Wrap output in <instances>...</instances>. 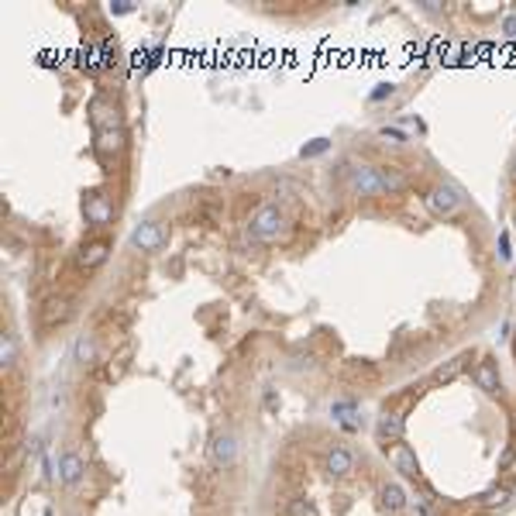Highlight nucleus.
<instances>
[{
  "mask_svg": "<svg viewBox=\"0 0 516 516\" xmlns=\"http://www.w3.org/2000/svg\"><path fill=\"white\" fill-rule=\"evenodd\" d=\"M107 241H86L83 248H79V265L83 269H97V265H103L107 262Z\"/></svg>",
  "mask_w": 516,
  "mask_h": 516,
  "instance_id": "nucleus-12",
  "label": "nucleus"
},
{
  "mask_svg": "<svg viewBox=\"0 0 516 516\" xmlns=\"http://www.w3.org/2000/svg\"><path fill=\"white\" fill-rule=\"evenodd\" d=\"M464 355H458V358H451V361H444L438 372H434V382H455L458 375H462V368H464Z\"/></svg>",
  "mask_w": 516,
  "mask_h": 516,
  "instance_id": "nucleus-17",
  "label": "nucleus"
},
{
  "mask_svg": "<svg viewBox=\"0 0 516 516\" xmlns=\"http://www.w3.org/2000/svg\"><path fill=\"white\" fill-rule=\"evenodd\" d=\"M320 152H327V138H313V145H303V158L307 155H320Z\"/></svg>",
  "mask_w": 516,
  "mask_h": 516,
  "instance_id": "nucleus-25",
  "label": "nucleus"
},
{
  "mask_svg": "<svg viewBox=\"0 0 516 516\" xmlns=\"http://www.w3.org/2000/svg\"><path fill=\"white\" fill-rule=\"evenodd\" d=\"M83 471H86V464H83V458H79L76 451H66L62 455V462H59V475H62V482H79L83 479Z\"/></svg>",
  "mask_w": 516,
  "mask_h": 516,
  "instance_id": "nucleus-14",
  "label": "nucleus"
},
{
  "mask_svg": "<svg viewBox=\"0 0 516 516\" xmlns=\"http://www.w3.org/2000/svg\"><path fill=\"white\" fill-rule=\"evenodd\" d=\"M76 361H83V365H86V361H93V341H90L86 334L76 341Z\"/></svg>",
  "mask_w": 516,
  "mask_h": 516,
  "instance_id": "nucleus-21",
  "label": "nucleus"
},
{
  "mask_svg": "<svg viewBox=\"0 0 516 516\" xmlns=\"http://www.w3.org/2000/svg\"><path fill=\"white\" fill-rule=\"evenodd\" d=\"M379 176H382V186H386L389 193H396V189H403V186H406V176H403V172H396V169H379Z\"/></svg>",
  "mask_w": 516,
  "mask_h": 516,
  "instance_id": "nucleus-19",
  "label": "nucleus"
},
{
  "mask_svg": "<svg viewBox=\"0 0 516 516\" xmlns=\"http://www.w3.org/2000/svg\"><path fill=\"white\" fill-rule=\"evenodd\" d=\"M386 97H392V86H389V83H382V86L372 93V100H386Z\"/></svg>",
  "mask_w": 516,
  "mask_h": 516,
  "instance_id": "nucleus-27",
  "label": "nucleus"
},
{
  "mask_svg": "<svg viewBox=\"0 0 516 516\" xmlns=\"http://www.w3.org/2000/svg\"><path fill=\"white\" fill-rule=\"evenodd\" d=\"M327 471L337 475V479H344V475H351L355 471V458H351V451H344V447H334L331 455H327Z\"/></svg>",
  "mask_w": 516,
  "mask_h": 516,
  "instance_id": "nucleus-13",
  "label": "nucleus"
},
{
  "mask_svg": "<svg viewBox=\"0 0 516 516\" xmlns=\"http://www.w3.org/2000/svg\"><path fill=\"white\" fill-rule=\"evenodd\" d=\"M506 499H510V489H489L486 496H482V503H486L489 510H492V506H503Z\"/></svg>",
  "mask_w": 516,
  "mask_h": 516,
  "instance_id": "nucleus-24",
  "label": "nucleus"
},
{
  "mask_svg": "<svg viewBox=\"0 0 516 516\" xmlns=\"http://www.w3.org/2000/svg\"><path fill=\"white\" fill-rule=\"evenodd\" d=\"M124 148V131L121 128H103L97 131V152L100 155H114Z\"/></svg>",
  "mask_w": 516,
  "mask_h": 516,
  "instance_id": "nucleus-15",
  "label": "nucleus"
},
{
  "mask_svg": "<svg viewBox=\"0 0 516 516\" xmlns=\"http://www.w3.org/2000/svg\"><path fill=\"white\" fill-rule=\"evenodd\" d=\"M379 496H382V506H386L389 513H399V510H406V492L399 489L396 482H386V486L379 489Z\"/></svg>",
  "mask_w": 516,
  "mask_h": 516,
  "instance_id": "nucleus-16",
  "label": "nucleus"
},
{
  "mask_svg": "<svg viewBox=\"0 0 516 516\" xmlns=\"http://www.w3.org/2000/svg\"><path fill=\"white\" fill-rule=\"evenodd\" d=\"M73 317V303L66 300V296H55V300H49L45 307H42V324L45 327H59V324H66Z\"/></svg>",
  "mask_w": 516,
  "mask_h": 516,
  "instance_id": "nucleus-7",
  "label": "nucleus"
},
{
  "mask_svg": "<svg viewBox=\"0 0 516 516\" xmlns=\"http://www.w3.org/2000/svg\"><path fill=\"white\" fill-rule=\"evenodd\" d=\"M234 455H238L234 434H213V440H210V464L213 468H231Z\"/></svg>",
  "mask_w": 516,
  "mask_h": 516,
  "instance_id": "nucleus-5",
  "label": "nucleus"
},
{
  "mask_svg": "<svg viewBox=\"0 0 516 516\" xmlns=\"http://www.w3.org/2000/svg\"><path fill=\"white\" fill-rule=\"evenodd\" d=\"M334 416L341 420V427L358 430V420H355V406H351V403H334Z\"/></svg>",
  "mask_w": 516,
  "mask_h": 516,
  "instance_id": "nucleus-18",
  "label": "nucleus"
},
{
  "mask_svg": "<svg viewBox=\"0 0 516 516\" xmlns=\"http://www.w3.org/2000/svg\"><path fill=\"white\" fill-rule=\"evenodd\" d=\"M110 11H114V14H128V11H131V0H117V4H110Z\"/></svg>",
  "mask_w": 516,
  "mask_h": 516,
  "instance_id": "nucleus-28",
  "label": "nucleus"
},
{
  "mask_svg": "<svg viewBox=\"0 0 516 516\" xmlns=\"http://www.w3.org/2000/svg\"><path fill=\"white\" fill-rule=\"evenodd\" d=\"M499 471H503V479H506V482H513V475H516V447H513V444H510V447L503 451Z\"/></svg>",
  "mask_w": 516,
  "mask_h": 516,
  "instance_id": "nucleus-20",
  "label": "nucleus"
},
{
  "mask_svg": "<svg viewBox=\"0 0 516 516\" xmlns=\"http://www.w3.org/2000/svg\"><path fill=\"white\" fill-rule=\"evenodd\" d=\"M471 379H475V386L486 389V392H499V368H496V361L482 358L479 365H475Z\"/></svg>",
  "mask_w": 516,
  "mask_h": 516,
  "instance_id": "nucleus-9",
  "label": "nucleus"
},
{
  "mask_svg": "<svg viewBox=\"0 0 516 516\" xmlns=\"http://www.w3.org/2000/svg\"><path fill=\"white\" fill-rule=\"evenodd\" d=\"M382 138H389L392 145H399V141H403V131H396V128H382Z\"/></svg>",
  "mask_w": 516,
  "mask_h": 516,
  "instance_id": "nucleus-26",
  "label": "nucleus"
},
{
  "mask_svg": "<svg viewBox=\"0 0 516 516\" xmlns=\"http://www.w3.org/2000/svg\"><path fill=\"white\" fill-rule=\"evenodd\" d=\"M131 245L134 248H141V252H158L162 245H165V228L162 224H155V221H145V224H138L134 234H131Z\"/></svg>",
  "mask_w": 516,
  "mask_h": 516,
  "instance_id": "nucleus-4",
  "label": "nucleus"
},
{
  "mask_svg": "<svg viewBox=\"0 0 516 516\" xmlns=\"http://www.w3.org/2000/svg\"><path fill=\"white\" fill-rule=\"evenodd\" d=\"M503 31H506L510 38H516V18H506V25H503Z\"/></svg>",
  "mask_w": 516,
  "mask_h": 516,
  "instance_id": "nucleus-30",
  "label": "nucleus"
},
{
  "mask_svg": "<svg viewBox=\"0 0 516 516\" xmlns=\"http://www.w3.org/2000/svg\"><path fill=\"white\" fill-rule=\"evenodd\" d=\"M344 176H348V186H351L355 193H361V197H379V193H386L379 169H372V165H358V162H351V165L344 169Z\"/></svg>",
  "mask_w": 516,
  "mask_h": 516,
  "instance_id": "nucleus-2",
  "label": "nucleus"
},
{
  "mask_svg": "<svg viewBox=\"0 0 516 516\" xmlns=\"http://www.w3.org/2000/svg\"><path fill=\"white\" fill-rule=\"evenodd\" d=\"M252 234H255L258 241H279L286 234V217L283 210L276 204H265L258 206V213L252 217Z\"/></svg>",
  "mask_w": 516,
  "mask_h": 516,
  "instance_id": "nucleus-1",
  "label": "nucleus"
},
{
  "mask_svg": "<svg viewBox=\"0 0 516 516\" xmlns=\"http://www.w3.org/2000/svg\"><path fill=\"white\" fill-rule=\"evenodd\" d=\"M90 121H93V128L97 131L117 128V110H114L107 100H93L90 103Z\"/></svg>",
  "mask_w": 516,
  "mask_h": 516,
  "instance_id": "nucleus-11",
  "label": "nucleus"
},
{
  "mask_svg": "<svg viewBox=\"0 0 516 516\" xmlns=\"http://www.w3.org/2000/svg\"><path fill=\"white\" fill-rule=\"evenodd\" d=\"M427 210H430L434 217H451V213L462 210V193H458L451 182H438V186H430V193H427Z\"/></svg>",
  "mask_w": 516,
  "mask_h": 516,
  "instance_id": "nucleus-3",
  "label": "nucleus"
},
{
  "mask_svg": "<svg viewBox=\"0 0 516 516\" xmlns=\"http://www.w3.org/2000/svg\"><path fill=\"white\" fill-rule=\"evenodd\" d=\"M403 427H406V423H403L399 413H386V416H379V440H382V444H389V440L399 444V440H403Z\"/></svg>",
  "mask_w": 516,
  "mask_h": 516,
  "instance_id": "nucleus-10",
  "label": "nucleus"
},
{
  "mask_svg": "<svg viewBox=\"0 0 516 516\" xmlns=\"http://www.w3.org/2000/svg\"><path fill=\"white\" fill-rule=\"evenodd\" d=\"M289 516H317V506H313L310 499H293V506H289Z\"/></svg>",
  "mask_w": 516,
  "mask_h": 516,
  "instance_id": "nucleus-22",
  "label": "nucleus"
},
{
  "mask_svg": "<svg viewBox=\"0 0 516 516\" xmlns=\"http://www.w3.org/2000/svg\"><path fill=\"white\" fill-rule=\"evenodd\" d=\"M14 351H18V348H14V337L4 334V341H0V361H4V365H14Z\"/></svg>",
  "mask_w": 516,
  "mask_h": 516,
  "instance_id": "nucleus-23",
  "label": "nucleus"
},
{
  "mask_svg": "<svg viewBox=\"0 0 516 516\" xmlns=\"http://www.w3.org/2000/svg\"><path fill=\"white\" fill-rule=\"evenodd\" d=\"M389 458L396 464V471H403L406 479H416V475H420V462H416V455H413L410 444H396Z\"/></svg>",
  "mask_w": 516,
  "mask_h": 516,
  "instance_id": "nucleus-8",
  "label": "nucleus"
},
{
  "mask_svg": "<svg viewBox=\"0 0 516 516\" xmlns=\"http://www.w3.org/2000/svg\"><path fill=\"white\" fill-rule=\"evenodd\" d=\"M499 255L510 258V234H503V238H499Z\"/></svg>",
  "mask_w": 516,
  "mask_h": 516,
  "instance_id": "nucleus-29",
  "label": "nucleus"
},
{
  "mask_svg": "<svg viewBox=\"0 0 516 516\" xmlns=\"http://www.w3.org/2000/svg\"><path fill=\"white\" fill-rule=\"evenodd\" d=\"M83 213H86V221H90L93 228H103V224H110L114 206L107 204V197H100V193H86V197H83Z\"/></svg>",
  "mask_w": 516,
  "mask_h": 516,
  "instance_id": "nucleus-6",
  "label": "nucleus"
}]
</instances>
